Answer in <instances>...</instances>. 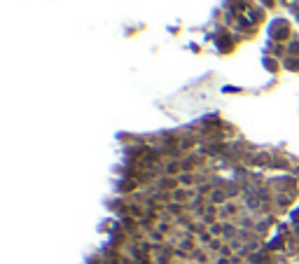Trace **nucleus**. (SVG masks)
<instances>
[{"mask_svg": "<svg viewBox=\"0 0 299 264\" xmlns=\"http://www.w3.org/2000/svg\"><path fill=\"white\" fill-rule=\"evenodd\" d=\"M187 196H192V192H185V189H175V192H173V199H175V203L185 201Z\"/></svg>", "mask_w": 299, "mask_h": 264, "instance_id": "1", "label": "nucleus"}, {"mask_svg": "<svg viewBox=\"0 0 299 264\" xmlns=\"http://www.w3.org/2000/svg\"><path fill=\"white\" fill-rule=\"evenodd\" d=\"M166 171H168V173H175V171H178V164H175V161H171V164L166 166Z\"/></svg>", "mask_w": 299, "mask_h": 264, "instance_id": "6", "label": "nucleus"}, {"mask_svg": "<svg viewBox=\"0 0 299 264\" xmlns=\"http://www.w3.org/2000/svg\"><path fill=\"white\" fill-rule=\"evenodd\" d=\"M210 199L215 201V203H220V201H224V192H213V196Z\"/></svg>", "mask_w": 299, "mask_h": 264, "instance_id": "4", "label": "nucleus"}, {"mask_svg": "<svg viewBox=\"0 0 299 264\" xmlns=\"http://www.w3.org/2000/svg\"><path fill=\"white\" fill-rule=\"evenodd\" d=\"M180 182H182V185H192V182H194V178H192L189 173H185V175H180Z\"/></svg>", "mask_w": 299, "mask_h": 264, "instance_id": "3", "label": "nucleus"}, {"mask_svg": "<svg viewBox=\"0 0 299 264\" xmlns=\"http://www.w3.org/2000/svg\"><path fill=\"white\" fill-rule=\"evenodd\" d=\"M168 211L173 213V215H180V211H182V208H180V203H171V206H168Z\"/></svg>", "mask_w": 299, "mask_h": 264, "instance_id": "5", "label": "nucleus"}, {"mask_svg": "<svg viewBox=\"0 0 299 264\" xmlns=\"http://www.w3.org/2000/svg\"><path fill=\"white\" fill-rule=\"evenodd\" d=\"M194 259H199V262H208V255H206V253H201V250H194Z\"/></svg>", "mask_w": 299, "mask_h": 264, "instance_id": "2", "label": "nucleus"}]
</instances>
